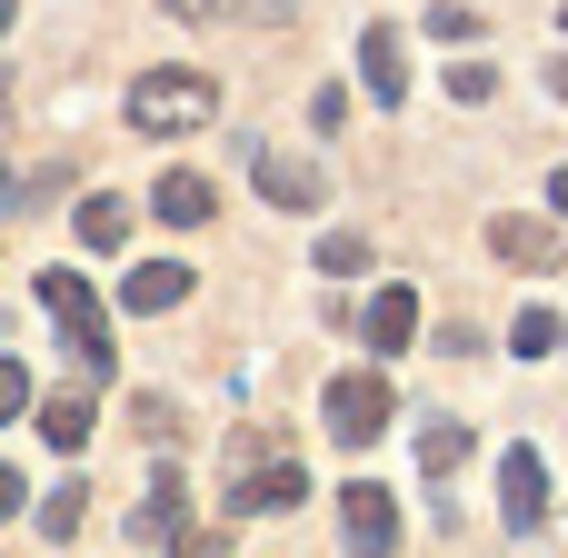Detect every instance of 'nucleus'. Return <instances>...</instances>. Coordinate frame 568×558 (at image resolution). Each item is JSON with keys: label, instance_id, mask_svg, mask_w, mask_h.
Instances as JSON below:
<instances>
[{"label": "nucleus", "instance_id": "f257e3e1", "mask_svg": "<svg viewBox=\"0 0 568 558\" xmlns=\"http://www.w3.org/2000/svg\"><path fill=\"white\" fill-rule=\"evenodd\" d=\"M210 120H220V80L210 70H180L170 60V70H140L130 80V130L140 140H180V130H210Z\"/></svg>", "mask_w": 568, "mask_h": 558}, {"label": "nucleus", "instance_id": "f03ea898", "mask_svg": "<svg viewBox=\"0 0 568 558\" xmlns=\"http://www.w3.org/2000/svg\"><path fill=\"white\" fill-rule=\"evenodd\" d=\"M40 310H50V329H60V349H70V369H120V339H110V310H100V290L80 280V270H40Z\"/></svg>", "mask_w": 568, "mask_h": 558}, {"label": "nucleus", "instance_id": "7ed1b4c3", "mask_svg": "<svg viewBox=\"0 0 568 558\" xmlns=\"http://www.w3.org/2000/svg\"><path fill=\"white\" fill-rule=\"evenodd\" d=\"M320 419H329L339 449H369V439L389 429V379H379V369H339V379L320 389Z\"/></svg>", "mask_w": 568, "mask_h": 558}, {"label": "nucleus", "instance_id": "20e7f679", "mask_svg": "<svg viewBox=\"0 0 568 558\" xmlns=\"http://www.w3.org/2000/svg\"><path fill=\"white\" fill-rule=\"evenodd\" d=\"M499 529L509 539L549 529V469H539V449H499Z\"/></svg>", "mask_w": 568, "mask_h": 558}, {"label": "nucleus", "instance_id": "39448f33", "mask_svg": "<svg viewBox=\"0 0 568 558\" xmlns=\"http://www.w3.org/2000/svg\"><path fill=\"white\" fill-rule=\"evenodd\" d=\"M339 539H349V558H389L399 549V499L379 479H349L339 489Z\"/></svg>", "mask_w": 568, "mask_h": 558}, {"label": "nucleus", "instance_id": "423d86ee", "mask_svg": "<svg viewBox=\"0 0 568 558\" xmlns=\"http://www.w3.org/2000/svg\"><path fill=\"white\" fill-rule=\"evenodd\" d=\"M300 499H310L300 459H250V469L230 479V519H260V509H300Z\"/></svg>", "mask_w": 568, "mask_h": 558}, {"label": "nucleus", "instance_id": "0eeeda50", "mask_svg": "<svg viewBox=\"0 0 568 558\" xmlns=\"http://www.w3.org/2000/svg\"><path fill=\"white\" fill-rule=\"evenodd\" d=\"M250 180H260L270 210H320V200H329V180H320L310 160H290V150H250Z\"/></svg>", "mask_w": 568, "mask_h": 558}, {"label": "nucleus", "instance_id": "6e6552de", "mask_svg": "<svg viewBox=\"0 0 568 558\" xmlns=\"http://www.w3.org/2000/svg\"><path fill=\"white\" fill-rule=\"evenodd\" d=\"M489 250L509 270H559V220H529V210H499L489 220Z\"/></svg>", "mask_w": 568, "mask_h": 558}, {"label": "nucleus", "instance_id": "1a4fd4ad", "mask_svg": "<svg viewBox=\"0 0 568 558\" xmlns=\"http://www.w3.org/2000/svg\"><path fill=\"white\" fill-rule=\"evenodd\" d=\"M359 80H369V100H409V40L389 20L359 30Z\"/></svg>", "mask_w": 568, "mask_h": 558}, {"label": "nucleus", "instance_id": "9d476101", "mask_svg": "<svg viewBox=\"0 0 568 558\" xmlns=\"http://www.w3.org/2000/svg\"><path fill=\"white\" fill-rule=\"evenodd\" d=\"M150 220H170V230H200V220H220V190H210L200 170H160V190H150Z\"/></svg>", "mask_w": 568, "mask_h": 558}, {"label": "nucleus", "instance_id": "9b49d317", "mask_svg": "<svg viewBox=\"0 0 568 558\" xmlns=\"http://www.w3.org/2000/svg\"><path fill=\"white\" fill-rule=\"evenodd\" d=\"M190 290H200V280H190L180 260H140V270L120 280V310H140V319H160V310H180Z\"/></svg>", "mask_w": 568, "mask_h": 558}, {"label": "nucleus", "instance_id": "f8f14e48", "mask_svg": "<svg viewBox=\"0 0 568 558\" xmlns=\"http://www.w3.org/2000/svg\"><path fill=\"white\" fill-rule=\"evenodd\" d=\"M359 339H369L379 359H399V349L419 339V290H379V300L359 310Z\"/></svg>", "mask_w": 568, "mask_h": 558}, {"label": "nucleus", "instance_id": "ddd939ff", "mask_svg": "<svg viewBox=\"0 0 568 558\" xmlns=\"http://www.w3.org/2000/svg\"><path fill=\"white\" fill-rule=\"evenodd\" d=\"M180 529H190V489H180V469L160 459V469H150V499L130 509V539H180Z\"/></svg>", "mask_w": 568, "mask_h": 558}, {"label": "nucleus", "instance_id": "4468645a", "mask_svg": "<svg viewBox=\"0 0 568 558\" xmlns=\"http://www.w3.org/2000/svg\"><path fill=\"white\" fill-rule=\"evenodd\" d=\"M70 230H80V250H120V240H130V200H110V190H90V200L70 210Z\"/></svg>", "mask_w": 568, "mask_h": 558}, {"label": "nucleus", "instance_id": "2eb2a0df", "mask_svg": "<svg viewBox=\"0 0 568 558\" xmlns=\"http://www.w3.org/2000/svg\"><path fill=\"white\" fill-rule=\"evenodd\" d=\"M40 439H50V449H80V439H90V389L40 399Z\"/></svg>", "mask_w": 568, "mask_h": 558}, {"label": "nucleus", "instance_id": "dca6fc26", "mask_svg": "<svg viewBox=\"0 0 568 558\" xmlns=\"http://www.w3.org/2000/svg\"><path fill=\"white\" fill-rule=\"evenodd\" d=\"M459 459H469V429H459V419H429V429H419V469H429V479H449Z\"/></svg>", "mask_w": 568, "mask_h": 558}, {"label": "nucleus", "instance_id": "f3484780", "mask_svg": "<svg viewBox=\"0 0 568 558\" xmlns=\"http://www.w3.org/2000/svg\"><path fill=\"white\" fill-rule=\"evenodd\" d=\"M80 519H90V489H80V479H60V489L40 499V539H80Z\"/></svg>", "mask_w": 568, "mask_h": 558}, {"label": "nucleus", "instance_id": "a211bd4d", "mask_svg": "<svg viewBox=\"0 0 568 558\" xmlns=\"http://www.w3.org/2000/svg\"><path fill=\"white\" fill-rule=\"evenodd\" d=\"M559 339H568V319H559V310H519V319H509V349H519V359H549Z\"/></svg>", "mask_w": 568, "mask_h": 558}, {"label": "nucleus", "instance_id": "6ab92c4d", "mask_svg": "<svg viewBox=\"0 0 568 558\" xmlns=\"http://www.w3.org/2000/svg\"><path fill=\"white\" fill-rule=\"evenodd\" d=\"M250 10H290V0H170V20H250Z\"/></svg>", "mask_w": 568, "mask_h": 558}, {"label": "nucleus", "instance_id": "aec40b11", "mask_svg": "<svg viewBox=\"0 0 568 558\" xmlns=\"http://www.w3.org/2000/svg\"><path fill=\"white\" fill-rule=\"evenodd\" d=\"M320 270H329V280H339V270H369V240H359V230H329V240H320Z\"/></svg>", "mask_w": 568, "mask_h": 558}, {"label": "nucleus", "instance_id": "412c9836", "mask_svg": "<svg viewBox=\"0 0 568 558\" xmlns=\"http://www.w3.org/2000/svg\"><path fill=\"white\" fill-rule=\"evenodd\" d=\"M489 90H499L489 60H459V70H449V100H489Z\"/></svg>", "mask_w": 568, "mask_h": 558}, {"label": "nucleus", "instance_id": "4be33fe9", "mask_svg": "<svg viewBox=\"0 0 568 558\" xmlns=\"http://www.w3.org/2000/svg\"><path fill=\"white\" fill-rule=\"evenodd\" d=\"M170 558H230V529H180Z\"/></svg>", "mask_w": 568, "mask_h": 558}, {"label": "nucleus", "instance_id": "5701e85b", "mask_svg": "<svg viewBox=\"0 0 568 558\" xmlns=\"http://www.w3.org/2000/svg\"><path fill=\"white\" fill-rule=\"evenodd\" d=\"M429 30H439V40H469V30H479V10H469V0H439V10H429Z\"/></svg>", "mask_w": 568, "mask_h": 558}, {"label": "nucleus", "instance_id": "b1692460", "mask_svg": "<svg viewBox=\"0 0 568 558\" xmlns=\"http://www.w3.org/2000/svg\"><path fill=\"white\" fill-rule=\"evenodd\" d=\"M20 409H30V369H20V359H0V419H20Z\"/></svg>", "mask_w": 568, "mask_h": 558}, {"label": "nucleus", "instance_id": "393cba45", "mask_svg": "<svg viewBox=\"0 0 568 558\" xmlns=\"http://www.w3.org/2000/svg\"><path fill=\"white\" fill-rule=\"evenodd\" d=\"M0 519H20V469H0Z\"/></svg>", "mask_w": 568, "mask_h": 558}, {"label": "nucleus", "instance_id": "a878e982", "mask_svg": "<svg viewBox=\"0 0 568 558\" xmlns=\"http://www.w3.org/2000/svg\"><path fill=\"white\" fill-rule=\"evenodd\" d=\"M549 210H559V220H568V170H559V180H549Z\"/></svg>", "mask_w": 568, "mask_h": 558}, {"label": "nucleus", "instance_id": "bb28decb", "mask_svg": "<svg viewBox=\"0 0 568 558\" xmlns=\"http://www.w3.org/2000/svg\"><path fill=\"white\" fill-rule=\"evenodd\" d=\"M0 210H20V180H10V170H0Z\"/></svg>", "mask_w": 568, "mask_h": 558}, {"label": "nucleus", "instance_id": "cd10ccee", "mask_svg": "<svg viewBox=\"0 0 568 558\" xmlns=\"http://www.w3.org/2000/svg\"><path fill=\"white\" fill-rule=\"evenodd\" d=\"M549 90H559V100H568V60H559V70H549Z\"/></svg>", "mask_w": 568, "mask_h": 558}, {"label": "nucleus", "instance_id": "c85d7f7f", "mask_svg": "<svg viewBox=\"0 0 568 558\" xmlns=\"http://www.w3.org/2000/svg\"><path fill=\"white\" fill-rule=\"evenodd\" d=\"M10 10H20V0H0V30H10Z\"/></svg>", "mask_w": 568, "mask_h": 558}, {"label": "nucleus", "instance_id": "c756f323", "mask_svg": "<svg viewBox=\"0 0 568 558\" xmlns=\"http://www.w3.org/2000/svg\"><path fill=\"white\" fill-rule=\"evenodd\" d=\"M559 30H568V10H559Z\"/></svg>", "mask_w": 568, "mask_h": 558}, {"label": "nucleus", "instance_id": "7c9ffc66", "mask_svg": "<svg viewBox=\"0 0 568 558\" xmlns=\"http://www.w3.org/2000/svg\"><path fill=\"white\" fill-rule=\"evenodd\" d=\"M559 349H568V339H559Z\"/></svg>", "mask_w": 568, "mask_h": 558}]
</instances>
